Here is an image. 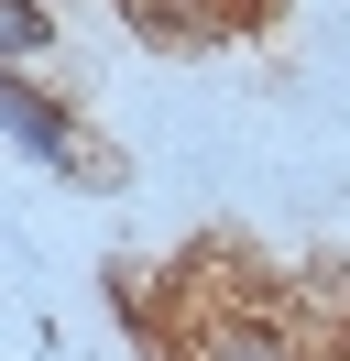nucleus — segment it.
Wrapping results in <instances>:
<instances>
[{"label":"nucleus","instance_id":"f257e3e1","mask_svg":"<svg viewBox=\"0 0 350 361\" xmlns=\"http://www.w3.org/2000/svg\"><path fill=\"white\" fill-rule=\"evenodd\" d=\"M175 361H306L284 317H252V307H219V317H186Z\"/></svg>","mask_w":350,"mask_h":361},{"label":"nucleus","instance_id":"f03ea898","mask_svg":"<svg viewBox=\"0 0 350 361\" xmlns=\"http://www.w3.org/2000/svg\"><path fill=\"white\" fill-rule=\"evenodd\" d=\"M0 132H11L33 164H55V176H88V142H77V121H66L55 99H33L11 66H0Z\"/></svg>","mask_w":350,"mask_h":361},{"label":"nucleus","instance_id":"7ed1b4c3","mask_svg":"<svg viewBox=\"0 0 350 361\" xmlns=\"http://www.w3.org/2000/svg\"><path fill=\"white\" fill-rule=\"evenodd\" d=\"M55 44V11L44 0H0V66H22V55H44Z\"/></svg>","mask_w":350,"mask_h":361}]
</instances>
